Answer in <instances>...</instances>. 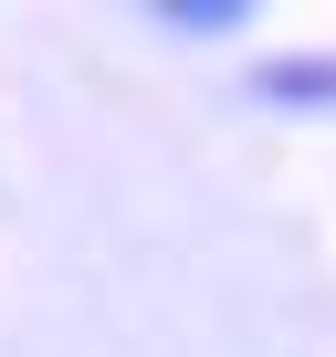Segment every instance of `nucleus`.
Listing matches in <instances>:
<instances>
[{"label": "nucleus", "instance_id": "1", "mask_svg": "<svg viewBox=\"0 0 336 357\" xmlns=\"http://www.w3.org/2000/svg\"><path fill=\"white\" fill-rule=\"evenodd\" d=\"M263 95H294V105H326V95H336V74H326V63H273V74H263Z\"/></svg>", "mask_w": 336, "mask_h": 357}, {"label": "nucleus", "instance_id": "2", "mask_svg": "<svg viewBox=\"0 0 336 357\" xmlns=\"http://www.w3.org/2000/svg\"><path fill=\"white\" fill-rule=\"evenodd\" d=\"M158 22H168V32H231L242 11H231V0H168Z\"/></svg>", "mask_w": 336, "mask_h": 357}]
</instances>
